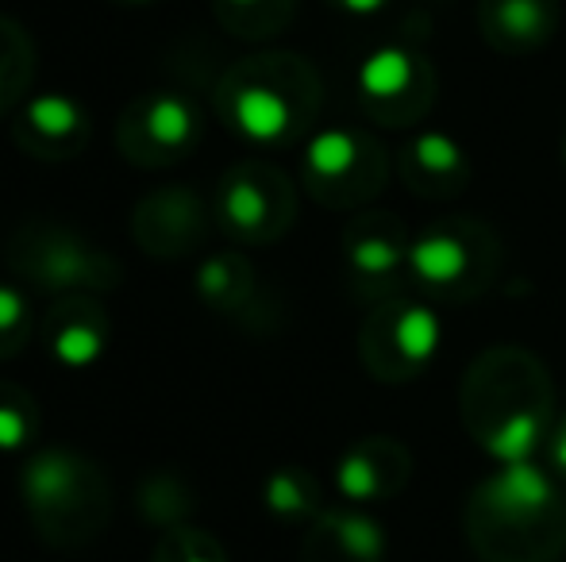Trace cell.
Listing matches in <instances>:
<instances>
[{"label": "cell", "instance_id": "cell-1", "mask_svg": "<svg viewBox=\"0 0 566 562\" xmlns=\"http://www.w3.org/2000/svg\"><path fill=\"white\" fill-rule=\"evenodd\" d=\"M235 124L251 139H277L290 124V108L277 93L270 89H247L235 100Z\"/></svg>", "mask_w": 566, "mask_h": 562}, {"label": "cell", "instance_id": "cell-2", "mask_svg": "<svg viewBox=\"0 0 566 562\" xmlns=\"http://www.w3.org/2000/svg\"><path fill=\"white\" fill-rule=\"evenodd\" d=\"M28 120L35 131H43V136H70V131H77V124H82V113H77V105L70 97H59V93H46V97H35L28 108Z\"/></svg>", "mask_w": 566, "mask_h": 562}, {"label": "cell", "instance_id": "cell-3", "mask_svg": "<svg viewBox=\"0 0 566 562\" xmlns=\"http://www.w3.org/2000/svg\"><path fill=\"white\" fill-rule=\"evenodd\" d=\"M147 131L158 142H166V147H178V142H186L189 131H193V116H189V108L181 105V100L158 97L147 113Z\"/></svg>", "mask_w": 566, "mask_h": 562}, {"label": "cell", "instance_id": "cell-4", "mask_svg": "<svg viewBox=\"0 0 566 562\" xmlns=\"http://www.w3.org/2000/svg\"><path fill=\"white\" fill-rule=\"evenodd\" d=\"M497 494L509 509H536V505L547 501V481L539 478L532 466H513V470L497 481Z\"/></svg>", "mask_w": 566, "mask_h": 562}, {"label": "cell", "instance_id": "cell-5", "mask_svg": "<svg viewBox=\"0 0 566 562\" xmlns=\"http://www.w3.org/2000/svg\"><path fill=\"white\" fill-rule=\"evenodd\" d=\"M54 354H59L62 367H90L101 354V336L93 328H85V324H70L54 339Z\"/></svg>", "mask_w": 566, "mask_h": 562}, {"label": "cell", "instance_id": "cell-6", "mask_svg": "<svg viewBox=\"0 0 566 562\" xmlns=\"http://www.w3.org/2000/svg\"><path fill=\"white\" fill-rule=\"evenodd\" d=\"M70 481H74V470H70L62 458H43V463H35L28 474V486L39 501H59V497H66Z\"/></svg>", "mask_w": 566, "mask_h": 562}, {"label": "cell", "instance_id": "cell-7", "mask_svg": "<svg viewBox=\"0 0 566 562\" xmlns=\"http://www.w3.org/2000/svg\"><path fill=\"white\" fill-rule=\"evenodd\" d=\"M405 74H409V66H405L401 54H397V51H381V54H374V59L363 66V85L370 93H378V97H386V93H394L397 85L405 82Z\"/></svg>", "mask_w": 566, "mask_h": 562}, {"label": "cell", "instance_id": "cell-8", "mask_svg": "<svg viewBox=\"0 0 566 562\" xmlns=\"http://www.w3.org/2000/svg\"><path fill=\"white\" fill-rule=\"evenodd\" d=\"M308 166L316 173H339L350 166V139L339 136V131H324V136L313 139L308 147Z\"/></svg>", "mask_w": 566, "mask_h": 562}, {"label": "cell", "instance_id": "cell-9", "mask_svg": "<svg viewBox=\"0 0 566 562\" xmlns=\"http://www.w3.org/2000/svg\"><path fill=\"white\" fill-rule=\"evenodd\" d=\"M417 266L428 278H451L462 266V251L451 240H428L417 247Z\"/></svg>", "mask_w": 566, "mask_h": 562}, {"label": "cell", "instance_id": "cell-10", "mask_svg": "<svg viewBox=\"0 0 566 562\" xmlns=\"http://www.w3.org/2000/svg\"><path fill=\"white\" fill-rule=\"evenodd\" d=\"M432 347H436V320L424 308H412L401 324V351L412 354V359H424V354H432Z\"/></svg>", "mask_w": 566, "mask_h": 562}, {"label": "cell", "instance_id": "cell-11", "mask_svg": "<svg viewBox=\"0 0 566 562\" xmlns=\"http://www.w3.org/2000/svg\"><path fill=\"white\" fill-rule=\"evenodd\" d=\"M228 216L235 220V224H259L262 220V209H266V204H262V193L259 189H251V185H235L228 193Z\"/></svg>", "mask_w": 566, "mask_h": 562}, {"label": "cell", "instance_id": "cell-12", "mask_svg": "<svg viewBox=\"0 0 566 562\" xmlns=\"http://www.w3.org/2000/svg\"><path fill=\"white\" fill-rule=\"evenodd\" d=\"M266 501H270V509H277V512L301 509V494H297V486H293L290 478H274V481H270Z\"/></svg>", "mask_w": 566, "mask_h": 562}, {"label": "cell", "instance_id": "cell-13", "mask_svg": "<svg viewBox=\"0 0 566 562\" xmlns=\"http://www.w3.org/2000/svg\"><path fill=\"white\" fill-rule=\"evenodd\" d=\"M23 416L15 409H0V450H15L23 443Z\"/></svg>", "mask_w": 566, "mask_h": 562}, {"label": "cell", "instance_id": "cell-14", "mask_svg": "<svg viewBox=\"0 0 566 562\" xmlns=\"http://www.w3.org/2000/svg\"><path fill=\"white\" fill-rule=\"evenodd\" d=\"M532 432H536V424L532 421H516L513 427H505V439H497V450L516 455V450H524L532 443Z\"/></svg>", "mask_w": 566, "mask_h": 562}, {"label": "cell", "instance_id": "cell-15", "mask_svg": "<svg viewBox=\"0 0 566 562\" xmlns=\"http://www.w3.org/2000/svg\"><path fill=\"white\" fill-rule=\"evenodd\" d=\"M20 316H23L20 293H15V289H4V285H0V331L15 328V324H20Z\"/></svg>", "mask_w": 566, "mask_h": 562}, {"label": "cell", "instance_id": "cell-16", "mask_svg": "<svg viewBox=\"0 0 566 562\" xmlns=\"http://www.w3.org/2000/svg\"><path fill=\"white\" fill-rule=\"evenodd\" d=\"M420 155H428L424 162L428 166H440V170H448L454 162V150L448 139H424V147H420Z\"/></svg>", "mask_w": 566, "mask_h": 562}, {"label": "cell", "instance_id": "cell-17", "mask_svg": "<svg viewBox=\"0 0 566 562\" xmlns=\"http://www.w3.org/2000/svg\"><path fill=\"white\" fill-rule=\"evenodd\" d=\"M224 282H228V271H224L220 263H212V266H205V271H201V289H205V293L224 289Z\"/></svg>", "mask_w": 566, "mask_h": 562}, {"label": "cell", "instance_id": "cell-18", "mask_svg": "<svg viewBox=\"0 0 566 562\" xmlns=\"http://www.w3.org/2000/svg\"><path fill=\"white\" fill-rule=\"evenodd\" d=\"M350 8H355V12H370V8H378L381 0H347Z\"/></svg>", "mask_w": 566, "mask_h": 562}, {"label": "cell", "instance_id": "cell-19", "mask_svg": "<svg viewBox=\"0 0 566 562\" xmlns=\"http://www.w3.org/2000/svg\"><path fill=\"white\" fill-rule=\"evenodd\" d=\"M189 562H212V559H189Z\"/></svg>", "mask_w": 566, "mask_h": 562}, {"label": "cell", "instance_id": "cell-20", "mask_svg": "<svg viewBox=\"0 0 566 562\" xmlns=\"http://www.w3.org/2000/svg\"><path fill=\"white\" fill-rule=\"evenodd\" d=\"M235 4H251V0H235Z\"/></svg>", "mask_w": 566, "mask_h": 562}]
</instances>
